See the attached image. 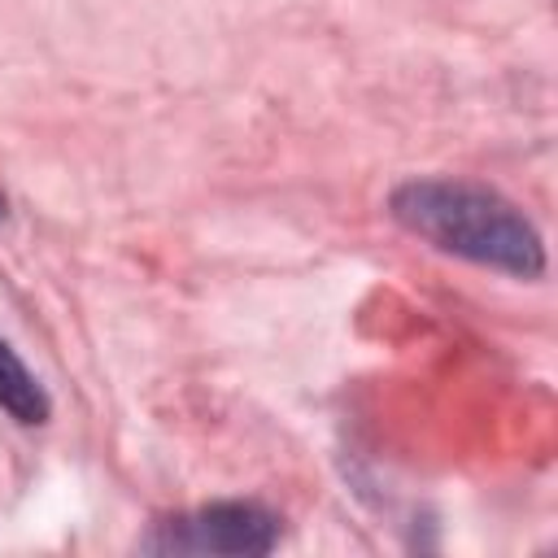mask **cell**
Here are the masks:
<instances>
[{
  "mask_svg": "<svg viewBox=\"0 0 558 558\" xmlns=\"http://www.w3.org/2000/svg\"><path fill=\"white\" fill-rule=\"evenodd\" d=\"M392 218L466 262L523 279L545 270V244L536 227L493 187L462 179H410L392 192Z\"/></svg>",
  "mask_w": 558,
  "mask_h": 558,
  "instance_id": "obj_1",
  "label": "cell"
},
{
  "mask_svg": "<svg viewBox=\"0 0 558 558\" xmlns=\"http://www.w3.org/2000/svg\"><path fill=\"white\" fill-rule=\"evenodd\" d=\"M279 541V519L257 501H218L166 519L144 549L157 554H266Z\"/></svg>",
  "mask_w": 558,
  "mask_h": 558,
  "instance_id": "obj_2",
  "label": "cell"
},
{
  "mask_svg": "<svg viewBox=\"0 0 558 558\" xmlns=\"http://www.w3.org/2000/svg\"><path fill=\"white\" fill-rule=\"evenodd\" d=\"M0 410L13 414L17 423L35 427L48 418V397L39 388V379L26 371V362L0 340Z\"/></svg>",
  "mask_w": 558,
  "mask_h": 558,
  "instance_id": "obj_3",
  "label": "cell"
}]
</instances>
